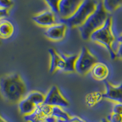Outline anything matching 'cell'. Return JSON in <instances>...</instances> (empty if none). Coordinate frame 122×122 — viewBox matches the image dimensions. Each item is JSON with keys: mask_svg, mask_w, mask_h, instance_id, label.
<instances>
[{"mask_svg": "<svg viewBox=\"0 0 122 122\" xmlns=\"http://www.w3.org/2000/svg\"><path fill=\"white\" fill-rule=\"evenodd\" d=\"M0 93L10 103H19L26 95V83L17 73H12L0 78Z\"/></svg>", "mask_w": 122, "mask_h": 122, "instance_id": "cell-1", "label": "cell"}, {"mask_svg": "<svg viewBox=\"0 0 122 122\" xmlns=\"http://www.w3.org/2000/svg\"><path fill=\"white\" fill-rule=\"evenodd\" d=\"M108 17V13L104 8L102 3H98L95 11L78 28L82 39L84 40L90 39L91 35L95 31L103 26Z\"/></svg>", "mask_w": 122, "mask_h": 122, "instance_id": "cell-2", "label": "cell"}, {"mask_svg": "<svg viewBox=\"0 0 122 122\" xmlns=\"http://www.w3.org/2000/svg\"><path fill=\"white\" fill-rule=\"evenodd\" d=\"M90 39L92 41L104 46L112 59H116V53L113 47L116 39L112 30V17L109 16L103 26L95 31L91 35Z\"/></svg>", "mask_w": 122, "mask_h": 122, "instance_id": "cell-3", "label": "cell"}, {"mask_svg": "<svg viewBox=\"0 0 122 122\" xmlns=\"http://www.w3.org/2000/svg\"><path fill=\"white\" fill-rule=\"evenodd\" d=\"M98 3L96 0H84L71 17L60 20L70 28H79L95 11Z\"/></svg>", "mask_w": 122, "mask_h": 122, "instance_id": "cell-4", "label": "cell"}, {"mask_svg": "<svg viewBox=\"0 0 122 122\" xmlns=\"http://www.w3.org/2000/svg\"><path fill=\"white\" fill-rule=\"evenodd\" d=\"M98 62V59L86 47H82L78 54L75 62V71L81 75L90 72L93 65Z\"/></svg>", "mask_w": 122, "mask_h": 122, "instance_id": "cell-5", "label": "cell"}, {"mask_svg": "<svg viewBox=\"0 0 122 122\" xmlns=\"http://www.w3.org/2000/svg\"><path fill=\"white\" fill-rule=\"evenodd\" d=\"M44 104L52 107L56 106L65 108L69 106L70 103L62 94L57 86H53L45 95Z\"/></svg>", "mask_w": 122, "mask_h": 122, "instance_id": "cell-6", "label": "cell"}, {"mask_svg": "<svg viewBox=\"0 0 122 122\" xmlns=\"http://www.w3.org/2000/svg\"><path fill=\"white\" fill-rule=\"evenodd\" d=\"M53 107L43 104L37 107L33 112L25 115L24 118L28 122H46L52 115Z\"/></svg>", "mask_w": 122, "mask_h": 122, "instance_id": "cell-7", "label": "cell"}, {"mask_svg": "<svg viewBox=\"0 0 122 122\" xmlns=\"http://www.w3.org/2000/svg\"><path fill=\"white\" fill-rule=\"evenodd\" d=\"M84 0H61L59 4L60 20L69 18L75 13Z\"/></svg>", "mask_w": 122, "mask_h": 122, "instance_id": "cell-8", "label": "cell"}, {"mask_svg": "<svg viewBox=\"0 0 122 122\" xmlns=\"http://www.w3.org/2000/svg\"><path fill=\"white\" fill-rule=\"evenodd\" d=\"M56 15L51 10H45L35 15L32 17L34 22L39 26L47 28L54 24L57 23Z\"/></svg>", "mask_w": 122, "mask_h": 122, "instance_id": "cell-9", "label": "cell"}, {"mask_svg": "<svg viewBox=\"0 0 122 122\" xmlns=\"http://www.w3.org/2000/svg\"><path fill=\"white\" fill-rule=\"evenodd\" d=\"M105 92L103 97L107 100L115 103H122V82L115 86L107 81H104Z\"/></svg>", "mask_w": 122, "mask_h": 122, "instance_id": "cell-10", "label": "cell"}, {"mask_svg": "<svg viewBox=\"0 0 122 122\" xmlns=\"http://www.w3.org/2000/svg\"><path fill=\"white\" fill-rule=\"evenodd\" d=\"M67 26L64 23H57L46 28L44 34L45 36L53 41L62 40L65 36Z\"/></svg>", "mask_w": 122, "mask_h": 122, "instance_id": "cell-11", "label": "cell"}, {"mask_svg": "<svg viewBox=\"0 0 122 122\" xmlns=\"http://www.w3.org/2000/svg\"><path fill=\"white\" fill-rule=\"evenodd\" d=\"M48 53L50 56V72L54 73L57 70L63 71L65 62L60 53L53 48L49 49Z\"/></svg>", "mask_w": 122, "mask_h": 122, "instance_id": "cell-12", "label": "cell"}, {"mask_svg": "<svg viewBox=\"0 0 122 122\" xmlns=\"http://www.w3.org/2000/svg\"><path fill=\"white\" fill-rule=\"evenodd\" d=\"M92 76L97 81H105L109 75V68L103 62L96 63L90 71Z\"/></svg>", "mask_w": 122, "mask_h": 122, "instance_id": "cell-13", "label": "cell"}, {"mask_svg": "<svg viewBox=\"0 0 122 122\" xmlns=\"http://www.w3.org/2000/svg\"><path fill=\"white\" fill-rule=\"evenodd\" d=\"M14 25L11 21L6 19L0 20V38L7 39L11 37L14 33Z\"/></svg>", "mask_w": 122, "mask_h": 122, "instance_id": "cell-14", "label": "cell"}, {"mask_svg": "<svg viewBox=\"0 0 122 122\" xmlns=\"http://www.w3.org/2000/svg\"><path fill=\"white\" fill-rule=\"evenodd\" d=\"M37 106L30 101L26 96L18 103V109L21 114L25 115L32 113L37 108Z\"/></svg>", "mask_w": 122, "mask_h": 122, "instance_id": "cell-15", "label": "cell"}, {"mask_svg": "<svg viewBox=\"0 0 122 122\" xmlns=\"http://www.w3.org/2000/svg\"><path fill=\"white\" fill-rule=\"evenodd\" d=\"M65 62L63 71L65 73H73L75 71V62L78 57V54L68 55L64 53H59Z\"/></svg>", "mask_w": 122, "mask_h": 122, "instance_id": "cell-16", "label": "cell"}, {"mask_svg": "<svg viewBox=\"0 0 122 122\" xmlns=\"http://www.w3.org/2000/svg\"><path fill=\"white\" fill-rule=\"evenodd\" d=\"M52 115L55 117L57 122H68L71 117L65 111L64 108L60 107H53Z\"/></svg>", "mask_w": 122, "mask_h": 122, "instance_id": "cell-17", "label": "cell"}, {"mask_svg": "<svg viewBox=\"0 0 122 122\" xmlns=\"http://www.w3.org/2000/svg\"><path fill=\"white\" fill-rule=\"evenodd\" d=\"M101 3L108 14L114 12L122 7V0H103Z\"/></svg>", "mask_w": 122, "mask_h": 122, "instance_id": "cell-18", "label": "cell"}, {"mask_svg": "<svg viewBox=\"0 0 122 122\" xmlns=\"http://www.w3.org/2000/svg\"><path fill=\"white\" fill-rule=\"evenodd\" d=\"M37 106L44 104L45 95L38 91H32L26 95Z\"/></svg>", "mask_w": 122, "mask_h": 122, "instance_id": "cell-19", "label": "cell"}, {"mask_svg": "<svg viewBox=\"0 0 122 122\" xmlns=\"http://www.w3.org/2000/svg\"><path fill=\"white\" fill-rule=\"evenodd\" d=\"M45 3L47 4L50 10L58 15L59 4L61 0H43Z\"/></svg>", "mask_w": 122, "mask_h": 122, "instance_id": "cell-20", "label": "cell"}, {"mask_svg": "<svg viewBox=\"0 0 122 122\" xmlns=\"http://www.w3.org/2000/svg\"><path fill=\"white\" fill-rule=\"evenodd\" d=\"M109 122H122V115L112 113L107 118Z\"/></svg>", "mask_w": 122, "mask_h": 122, "instance_id": "cell-21", "label": "cell"}, {"mask_svg": "<svg viewBox=\"0 0 122 122\" xmlns=\"http://www.w3.org/2000/svg\"><path fill=\"white\" fill-rule=\"evenodd\" d=\"M13 6L12 0H0V7L9 9Z\"/></svg>", "mask_w": 122, "mask_h": 122, "instance_id": "cell-22", "label": "cell"}, {"mask_svg": "<svg viewBox=\"0 0 122 122\" xmlns=\"http://www.w3.org/2000/svg\"><path fill=\"white\" fill-rule=\"evenodd\" d=\"M112 112L122 115V103H115L113 106Z\"/></svg>", "mask_w": 122, "mask_h": 122, "instance_id": "cell-23", "label": "cell"}, {"mask_svg": "<svg viewBox=\"0 0 122 122\" xmlns=\"http://www.w3.org/2000/svg\"><path fill=\"white\" fill-rule=\"evenodd\" d=\"M9 9H4L0 7V20L4 19L7 17H8L9 14Z\"/></svg>", "mask_w": 122, "mask_h": 122, "instance_id": "cell-24", "label": "cell"}, {"mask_svg": "<svg viewBox=\"0 0 122 122\" xmlns=\"http://www.w3.org/2000/svg\"><path fill=\"white\" fill-rule=\"evenodd\" d=\"M115 53L117 57H118L122 60V43H118L117 49L115 50Z\"/></svg>", "mask_w": 122, "mask_h": 122, "instance_id": "cell-25", "label": "cell"}, {"mask_svg": "<svg viewBox=\"0 0 122 122\" xmlns=\"http://www.w3.org/2000/svg\"><path fill=\"white\" fill-rule=\"evenodd\" d=\"M68 122H86L83 119L79 117H71L70 119L68 121Z\"/></svg>", "mask_w": 122, "mask_h": 122, "instance_id": "cell-26", "label": "cell"}, {"mask_svg": "<svg viewBox=\"0 0 122 122\" xmlns=\"http://www.w3.org/2000/svg\"><path fill=\"white\" fill-rule=\"evenodd\" d=\"M116 40H117V42H118V43H122V34H121L119 36H118V37L117 38Z\"/></svg>", "mask_w": 122, "mask_h": 122, "instance_id": "cell-27", "label": "cell"}, {"mask_svg": "<svg viewBox=\"0 0 122 122\" xmlns=\"http://www.w3.org/2000/svg\"><path fill=\"white\" fill-rule=\"evenodd\" d=\"M0 122H7L5 118H4L1 115H0Z\"/></svg>", "mask_w": 122, "mask_h": 122, "instance_id": "cell-28", "label": "cell"}, {"mask_svg": "<svg viewBox=\"0 0 122 122\" xmlns=\"http://www.w3.org/2000/svg\"><path fill=\"white\" fill-rule=\"evenodd\" d=\"M101 122H109V121L107 120V118H103V119L101 121Z\"/></svg>", "mask_w": 122, "mask_h": 122, "instance_id": "cell-29", "label": "cell"}, {"mask_svg": "<svg viewBox=\"0 0 122 122\" xmlns=\"http://www.w3.org/2000/svg\"><path fill=\"white\" fill-rule=\"evenodd\" d=\"M0 43H1V42H0Z\"/></svg>", "mask_w": 122, "mask_h": 122, "instance_id": "cell-30", "label": "cell"}]
</instances>
